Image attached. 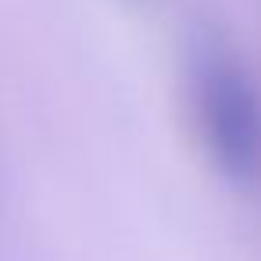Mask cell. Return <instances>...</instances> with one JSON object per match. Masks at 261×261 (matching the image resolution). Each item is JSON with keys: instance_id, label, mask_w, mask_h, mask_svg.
<instances>
[{"instance_id": "obj_1", "label": "cell", "mask_w": 261, "mask_h": 261, "mask_svg": "<svg viewBox=\"0 0 261 261\" xmlns=\"http://www.w3.org/2000/svg\"><path fill=\"white\" fill-rule=\"evenodd\" d=\"M193 108L211 161L232 182L261 175V97L240 61L222 47L193 58Z\"/></svg>"}]
</instances>
